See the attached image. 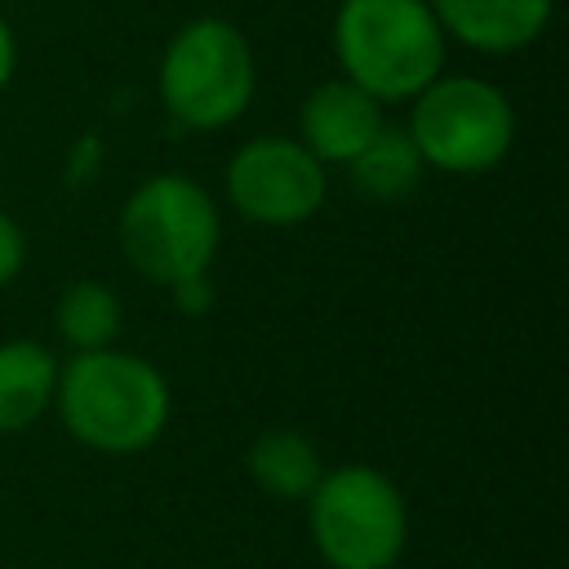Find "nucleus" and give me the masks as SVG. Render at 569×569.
Returning <instances> with one entry per match:
<instances>
[{"label":"nucleus","mask_w":569,"mask_h":569,"mask_svg":"<svg viewBox=\"0 0 569 569\" xmlns=\"http://www.w3.org/2000/svg\"><path fill=\"white\" fill-rule=\"evenodd\" d=\"M445 31L427 0H342L333 13V58L342 80L382 107L418 98L445 71Z\"/></svg>","instance_id":"f03ea898"},{"label":"nucleus","mask_w":569,"mask_h":569,"mask_svg":"<svg viewBox=\"0 0 569 569\" xmlns=\"http://www.w3.org/2000/svg\"><path fill=\"white\" fill-rule=\"evenodd\" d=\"M58 360L36 338L0 342V436H18L36 427L53 409Z\"/></svg>","instance_id":"9d476101"},{"label":"nucleus","mask_w":569,"mask_h":569,"mask_svg":"<svg viewBox=\"0 0 569 569\" xmlns=\"http://www.w3.org/2000/svg\"><path fill=\"white\" fill-rule=\"evenodd\" d=\"M169 293H173V307H178L182 316H200V311H209V307H213V289H209V276L182 280V284H173Z\"/></svg>","instance_id":"2eb2a0df"},{"label":"nucleus","mask_w":569,"mask_h":569,"mask_svg":"<svg viewBox=\"0 0 569 569\" xmlns=\"http://www.w3.org/2000/svg\"><path fill=\"white\" fill-rule=\"evenodd\" d=\"M244 467L253 476V485L271 498H284V502H307V493L316 489V480L325 476V462H320V449L311 445V436L293 431V427H271L262 431L249 453H244Z\"/></svg>","instance_id":"9b49d317"},{"label":"nucleus","mask_w":569,"mask_h":569,"mask_svg":"<svg viewBox=\"0 0 569 569\" xmlns=\"http://www.w3.org/2000/svg\"><path fill=\"white\" fill-rule=\"evenodd\" d=\"M342 169H347L351 187L360 196H369V200H400L427 173V164H422V156H418V147H413L405 124H382Z\"/></svg>","instance_id":"f8f14e48"},{"label":"nucleus","mask_w":569,"mask_h":569,"mask_svg":"<svg viewBox=\"0 0 569 569\" xmlns=\"http://www.w3.org/2000/svg\"><path fill=\"white\" fill-rule=\"evenodd\" d=\"M409 138L427 169L471 178L507 160L516 142L511 98L485 76H436L409 98Z\"/></svg>","instance_id":"423d86ee"},{"label":"nucleus","mask_w":569,"mask_h":569,"mask_svg":"<svg viewBox=\"0 0 569 569\" xmlns=\"http://www.w3.org/2000/svg\"><path fill=\"white\" fill-rule=\"evenodd\" d=\"M222 187L240 218L258 227H298L320 213L329 196V169L298 138L258 133L231 151Z\"/></svg>","instance_id":"0eeeda50"},{"label":"nucleus","mask_w":569,"mask_h":569,"mask_svg":"<svg viewBox=\"0 0 569 569\" xmlns=\"http://www.w3.org/2000/svg\"><path fill=\"white\" fill-rule=\"evenodd\" d=\"M18 71V40H13V27L0 18V89L13 80Z\"/></svg>","instance_id":"dca6fc26"},{"label":"nucleus","mask_w":569,"mask_h":569,"mask_svg":"<svg viewBox=\"0 0 569 569\" xmlns=\"http://www.w3.org/2000/svg\"><path fill=\"white\" fill-rule=\"evenodd\" d=\"M307 529L329 569H391L409 538V511L387 471L347 462L307 493Z\"/></svg>","instance_id":"39448f33"},{"label":"nucleus","mask_w":569,"mask_h":569,"mask_svg":"<svg viewBox=\"0 0 569 569\" xmlns=\"http://www.w3.org/2000/svg\"><path fill=\"white\" fill-rule=\"evenodd\" d=\"M53 409L84 449L124 458L164 436L173 396L151 360L120 347H98L58 365Z\"/></svg>","instance_id":"f257e3e1"},{"label":"nucleus","mask_w":569,"mask_h":569,"mask_svg":"<svg viewBox=\"0 0 569 569\" xmlns=\"http://www.w3.org/2000/svg\"><path fill=\"white\" fill-rule=\"evenodd\" d=\"M222 240V213L204 182L187 173H151L120 204V249L151 284L209 276Z\"/></svg>","instance_id":"7ed1b4c3"},{"label":"nucleus","mask_w":569,"mask_h":569,"mask_svg":"<svg viewBox=\"0 0 569 569\" xmlns=\"http://www.w3.org/2000/svg\"><path fill=\"white\" fill-rule=\"evenodd\" d=\"M22 262H27V236L13 222V213L0 209V289L22 271Z\"/></svg>","instance_id":"4468645a"},{"label":"nucleus","mask_w":569,"mask_h":569,"mask_svg":"<svg viewBox=\"0 0 569 569\" xmlns=\"http://www.w3.org/2000/svg\"><path fill=\"white\" fill-rule=\"evenodd\" d=\"M160 107L187 129H227L244 116L258 89V62L249 36L227 18H191L182 22L156 71Z\"/></svg>","instance_id":"20e7f679"},{"label":"nucleus","mask_w":569,"mask_h":569,"mask_svg":"<svg viewBox=\"0 0 569 569\" xmlns=\"http://www.w3.org/2000/svg\"><path fill=\"white\" fill-rule=\"evenodd\" d=\"M120 298L102 284V280H76L58 293L53 302V325L62 333V342L71 351H98V347H116L120 338Z\"/></svg>","instance_id":"ddd939ff"},{"label":"nucleus","mask_w":569,"mask_h":569,"mask_svg":"<svg viewBox=\"0 0 569 569\" xmlns=\"http://www.w3.org/2000/svg\"><path fill=\"white\" fill-rule=\"evenodd\" d=\"M382 124H387V107L342 76L316 84L298 107V142L325 169L347 164Z\"/></svg>","instance_id":"6e6552de"},{"label":"nucleus","mask_w":569,"mask_h":569,"mask_svg":"<svg viewBox=\"0 0 569 569\" xmlns=\"http://www.w3.org/2000/svg\"><path fill=\"white\" fill-rule=\"evenodd\" d=\"M445 40H458L476 53H520L547 22L556 0H427Z\"/></svg>","instance_id":"1a4fd4ad"}]
</instances>
